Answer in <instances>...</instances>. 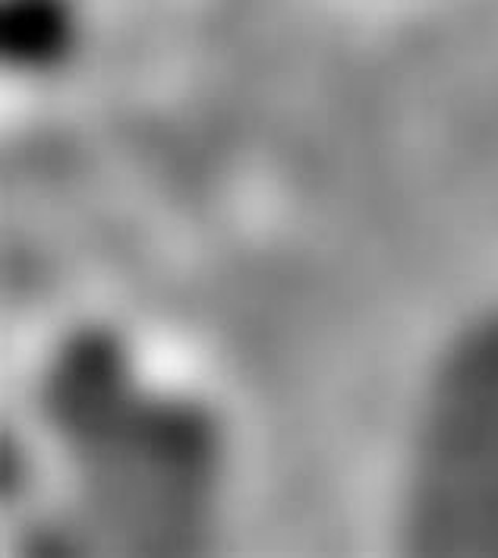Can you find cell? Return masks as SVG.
Masks as SVG:
<instances>
[{
	"instance_id": "7a4b0ae2",
	"label": "cell",
	"mask_w": 498,
	"mask_h": 558,
	"mask_svg": "<svg viewBox=\"0 0 498 558\" xmlns=\"http://www.w3.org/2000/svg\"><path fill=\"white\" fill-rule=\"evenodd\" d=\"M413 549L498 553V323L445 366L423 426Z\"/></svg>"
},
{
	"instance_id": "6da1fadb",
	"label": "cell",
	"mask_w": 498,
	"mask_h": 558,
	"mask_svg": "<svg viewBox=\"0 0 498 558\" xmlns=\"http://www.w3.org/2000/svg\"><path fill=\"white\" fill-rule=\"evenodd\" d=\"M51 411L86 486V514L123 553H199L215 496V433L183 404L136 391L108 338L70 344Z\"/></svg>"
}]
</instances>
